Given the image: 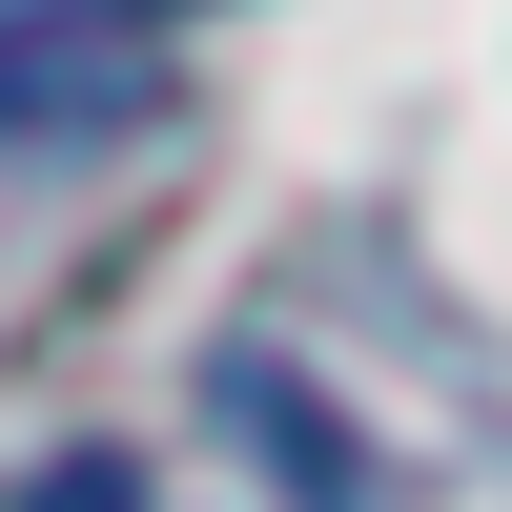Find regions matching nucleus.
<instances>
[{
	"mask_svg": "<svg viewBox=\"0 0 512 512\" xmlns=\"http://www.w3.org/2000/svg\"><path fill=\"white\" fill-rule=\"evenodd\" d=\"M185 21L205 0H0V185L123 144L164 103V62H185Z\"/></svg>",
	"mask_w": 512,
	"mask_h": 512,
	"instance_id": "nucleus-1",
	"label": "nucleus"
},
{
	"mask_svg": "<svg viewBox=\"0 0 512 512\" xmlns=\"http://www.w3.org/2000/svg\"><path fill=\"white\" fill-rule=\"evenodd\" d=\"M0 512H144V472H123V451H41Z\"/></svg>",
	"mask_w": 512,
	"mask_h": 512,
	"instance_id": "nucleus-2",
	"label": "nucleus"
}]
</instances>
